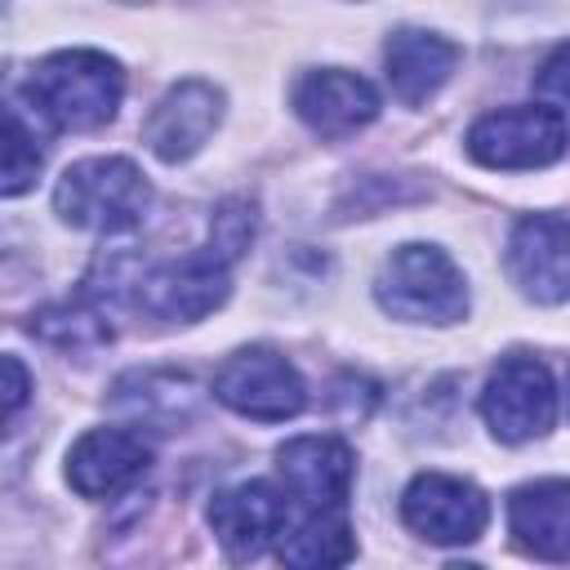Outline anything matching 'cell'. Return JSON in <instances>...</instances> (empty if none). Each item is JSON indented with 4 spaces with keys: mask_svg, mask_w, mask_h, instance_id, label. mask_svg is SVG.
Masks as SVG:
<instances>
[{
    "mask_svg": "<svg viewBox=\"0 0 570 570\" xmlns=\"http://www.w3.org/2000/svg\"><path fill=\"white\" fill-rule=\"evenodd\" d=\"M36 116L53 129H98L116 116L125 94V71L116 58L98 49H62L49 53L22 89Z\"/></svg>",
    "mask_w": 570,
    "mask_h": 570,
    "instance_id": "cell-1",
    "label": "cell"
},
{
    "mask_svg": "<svg viewBox=\"0 0 570 570\" xmlns=\"http://www.w3.org/2000/svg\"><path fill=\"white\" fill-rule=\"evenodd\" d=\"M147 205H151V183L125 156L80 160L53 187V209L71 227H89V232H107V236L138 227L147 218Z\"/></svg>",
    "mask_w": 570,
    "mask_h": 570,
    "instance_id": "cell-2",
    "label": "cell"
},
{
    "mask_svg": "<svg viewBox=\"0 0 570 570\" xmlns=\"http://www.w3.org/2000/svg\"><path fill=\"white\" fill-rule=\"evenodd\" d=\"M374 298L396 321L419 325H454L468 312L463 272L436 245H401L383 263L374 281Z\"/></svg>",
    "mask_w": 570,
    "mask_h": 570,
    "instance_id": "cell-3",
    "label": "cell"
},
{
    "mask_svg": "<svg viewBox=\"0 0 570 570\" xmlns=\"http://www.w3.org/2000/svg\"><path fill=\"white\" fill-rule=\"evenodd\" d=\"M570 147V120L557 107H503L485 111L468 129V151L472 160L490 169H543L561 160Z\"/></svg>",
    "mask_w": 570,
    "mask_h": 570,
    "instance_id": "cell-4",
    "label": "cell"
},
{
    "mask_svg": "<svg viewBox=\"0 0 570 570\" xmlns=\"http://www.w3.org/2000/svg\"><path fill=\"white\" fill-rule=\"evenodd\" d=\"M214 396L258 423H281L294 419L307 401V387L298 379V370L272 352V347H245L236 356H227L214 374Z\"/></svg>",
    "mask_w": 570,
    "mask_h": 570,
    "instance_id": "cell-5",
    "label": "cell"
},
{
    "mask_svg": "<svg viewBox=\"0 0 570 570\" xmlns=\"http://www.w3.org/2000/svg\"><path fill=\"white\" fill-rule=\"evenodd\" d=\"M481 414L499 441L543 436L557 419V387H552L548 365L534 356L499 361L485 392H481Z\"/></svg>",
    "mask_w": 570,
    "mask_h": 570,
    "instance_id": "cell-6",
    "label": "cell"
},
{
    "mask_svg": "<svg viewBox=\"0 0 570 570\" xmlns=\"http://www.w3.org/2000/svg\"><path fill=\"white\" fill-rule=\"evenodd\" d=\"M227 258H218L214 249L205 254H183V258H169L160 267H151L142 281H138V307L156 321H200L209 316L214 307H223L227 289H232V276H227Z\"/></svg>",
    "mask_w": 570,
    "mask_h": 570,
    "instance_id": "cell-7",
    "label": "cell"
},
{
    "mask_svg": "<svg viewBox=\"0 0 570 570\" xmlns=\"http://www.w3.org/2000/svg\"><path fill=\"white\" fill-rule=\"evenodd\" d=\"M401 517L428 543H472L490 521V499L445 472H419L401 494Z\"/></svg>",
    "mask_w": 570,
    "mask_h": 570,
    "instance_id": "cell-8",
    "label": "cell"
},
{
    "mask_svg": "<svg viewBox=\"0 0 570 570\" xmlns=\"http://www.w3.org/2000/svg\"><path fill=\"white\" fill-rule=\"evenodd\" d=\"M209 525H214L218 543L227 548V557L245 561V557H258L263 548H272L289 530V499L272 481H240V485L214 494Z\"/></svg>",
    "mask_w": 570,
    "mask_h": 570,
    "instance_id": "cell-9",
    "label": "cell"
},
{
    "mask_svg": "<svg viewBox=\"0 0 570 570\" xmlns=\"http://www.w3.org/2000/svg\"><path fill=\"white\" fill-rule=\"evenodd\" d=\"M508 272L534 303L570 298V223L552 214H530L512 227Z\"/></svg>",
    "mask_w": 570,
    "mask_h": 570,
    "instance_id": "cell-10",
    "label": "cell"
},
{
    "mask_svg": "<svg viewBox=\"0 0 570 570\" xmlns=\"http://www.w3.org/2000/svg\"><path fill=\"white\" fill-rule=\"evenodd\" d=\"M294 111L312 134L347 138L379 116V89L356 71L321 67L294 85Z\"/></svg>",
    "mask_w": 570,
    "mask_h": 570,
    "instance_id": "cell-11",
    "label": "cell"
},
{
    "mask_svg": "<svg viewBox=\"0 0 570 570\" xmlns=\"http://www.w3.org/2000/svg\"><path fill=\"white\" fill-rule=\"evenodd\" d=\"M218 120H223V94L209 80H178L151 107V116L142 125V142L165 165H178L205 147V138L214 134Z\"/></svg>",
    "mask_w": 570,
    "mask_h": 570,
    "instance_id": "cell-12",
    "label": "cell"
},
{
    "mask_svg": "<svg viewBox=\"0 0 570 570\" xmlns=\"http://www.w3.org/2000/svg\"><path fill=\"white\" fill-rule=\"evenodd\" d=\"M151 468V445L129 428H94L67 454V481L85 499L129 490Z\"/></svg>",
    "mask_w": 570,
    "mask_h": 570,
    "instance_id": "cell-13",
    "label": "cell"
},
{
    "mask_svg": "<svg viewBox=\"0 0 570 570\" xmlns=\"http://www.w3.org/2000/svg\"><path fill=\"white\" fill-rule=\"evenodd\" d=\"M285 490L307 508H343L352 490V450L338 436H294L276 450Z\"/></svg>",
    "mask_w": 570,
    "mask_h": 570,
    "instance_id": "cell-14",
    "label": "cell"
},
{
    "mask_svg": "<svg viewBox=\"0 0 570 570\" xmlns=\"http://www.w3.org/2000/svg\"><path fill=\"white\" fill-rule=\"evenodd\" d=\"M459 62V45L436 36V31H419V27H401L387 36L383 49V67H387V85L401 102L419 107L428 102L454 71Z\"/></svg>",
    "mask_w": 570,
    "mask_h": 570,
    "instance_id": "cell-15",
    "label": "cell"
},
{
    "mask_svg": "<svg viewBox=\"0 0 570 570\" xmlns=\"http://www.w3.org/2000/svg\"><path fill=\"white\" fill-rule=\"evenodd\" d=\"M517 543L543 561H570V481H530L508 499Z\"/></svg>",
    "mask_w": 570,
    "mask_h": 570,
    "instance_id": "cell-16",
    "label": "cell"
},
{
    "mask_svg": "<svg viewBox=\"0 0 570 570\" xmlns=\"http://www.w3.org/2000/svg\"><path fill=\"white\" fill-rule=\"evenodd\" d=\"M352 552H356V543H352V530L343 521V508L307 512L294 530L281 534V561L285 566H303V570L343 566Z\"/></svg>",
    "mask_w": 570,
    "mask_h": 570,
    "instance_id": "cell-17",
    "label": "cell"
},
{
    "mask_svg": "<svg viewBox=\"0 0 570 570\" xmlns=\"http://www.w3.org/2000/svg\"><path fill=\"white\" fill-rule=\"evenodd\" d=\"M120 410H129L134 419H187L196 410V387L183 374H165V370H147V374H129L116 383L111 396Z\"/></svg>",
    "mask_w": 570,
    "mask_h": 570,
    "instance_id": "cell-18",
    "label": "cell"
},
{
    "mask_svg": "<svg viewBox=\"0 0 570 570\" xmlns=\"http://www.w3.org/2000/svg\"><path fill=\"white\" fill-rule=\"evenodd\" d=\"M31 330H36L45 343L67 347V352H89V347H102V343L111 338V325H107L94 307H85V303H62V307L40 312Z\"/></svg>",
    "mask_w": 570,
    "mask_h": 570,
    "instance_id": "cell-19",
    "label": "cell"
},
{
    "mask_svg": "<svg viewBox=\"0 0 570 570\" xmlns=\"http://www.w3.org/2000/svg\"><path fill=\"white\" fill-rule=\"evenodd\" d=\"M36 174H40V142H36V129H27L22 107L13 102L9 125H4V183H0V191L22 196L36 183Z\"/></svg>",
    "mask_w": 570,
    "mask_h": 570,
    "instance_id": "cell-20",
    "label": "cell"
},
{
    "mask_svg": "<svg viewBox=\"0 0 570 570\" xmlns=\"http://www.w3.org/2000/svg\"><path fill=\"white\" fill-rule=\"evenodd\" d=\"M254 227H258V214H254V200L245 196H232L214 209V223H209V249L227 263H236L249 240H254Z\"/></svg>",
    "mask_w": 570,
    "mask_h": 570,
    "instance_id": "cell-21",
    "label": "cell"
},
{
    "mask_svg": "<svg viewBox=\"0 0 570 570\" xmlns=\"http://www.w3.org/2000/svg\"><path fill=\"white\" fill-rule=\"evenodd\" d=\"M539 89L552 94V98H561V102H570V45H561L548 58V67L539 71Z\"/></svg>",
    "mask_w": 570,
    "mask_h": 570,
    "instance_id": "cell-22",
    "label": "cell"
},
{
    "mask_svg": "<svg viewBox=\"0 0 570 570\" xmlns=\"http://www.w3.org/2000/svg\"><path fill=\"white\" fill-rule=\"evenodd\" d=\"M22 401H27V370L18 356H4V414L13 419L22 410Z\"/></svg>",
    "mask_w": 570,
    "mask_h": 570,
    "instance_id": "cell-23",
    "label": "cell"
}]
</instances>
